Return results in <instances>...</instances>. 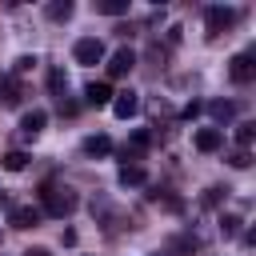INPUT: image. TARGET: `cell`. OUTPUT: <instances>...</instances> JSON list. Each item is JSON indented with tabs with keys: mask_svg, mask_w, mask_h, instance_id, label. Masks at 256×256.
I'll return each instance as SVG.
<instances>
[{
	"mask_svg": "<svg viewBox=\"0 0 256 256\" xmlns=\"http://www.w3.org/2000/svg\"><path fill=\"white\" fill-rule=\"evenodd\" d=\"M40 200H44V212L48 216H68L76 208V192L68 184H52V180L40 188Z\"/></svg>",
	"mask_w": 256,
	"mask_h": 256,
	"instance_id": "1",
	"label": "cell"
},
{
	"mask_svg": "<svg viewBox=\"0 0 256 256\" xmlns=\"http://www.w3.org/2000/svg\"><path fill=\"white\" fill-rule=\"evenodd\" d=\"M204 24H208V36H220V32H228L232 24H236V8H208L204 12Z\"/></svg>",
	"mask_w": 256,
	"mask_h": 256,
	"instance_id": "2",
	"label": "cell"
},
{
	"mask_svg": "<svg viewBox=\"0 0 256 256\" xmlns=\"http://www.w3.org/2000/svg\"><path fill=\"white\" fill-rule=\"evenodd\" d=\"M72 56H76V64H100L104 60V44L96 36H84V40H76Z\"/></svg>",
	"mask_w": 256,
	"mask_h": 256,
	"instance_id": "3",
	"label": "cell"
},
{
	"mask_svg": "<svg viewBox=\"0 0 256 256\" xmlns=\"http://www.w3.org/2000/svg\"><path fill=\"white\" fill-rule=\"evenodd\" d=\"M112 112L120 116V120H128V116H136L140 112V96L128 88V92H112Z\"/></svg>",
	"mask_w": 256,
	"mask_h": 256,
	"instance_id": "4",
	"label": "cell"
},
{
	"mask_svg": "<svg viewBox=\"0 0 256 256\" xmlns=\"http://www.w3.org/2000/svg\"><path fill=\"white\" fill-rule=\"evenodd\" d=\"M228 76H232L236 84H248V80L256 76V64H252V56H248V52L232 56V64H228Z\"/></svg>",
	"mask_w": 256,
	"mask_h": 256,
	"instance_id": "5",
	"label": "cell"
},
{
	"mask_svg": "<svg viewBox=\"0 0 256 256\" xmlns=\"http://www.w3.org/2000/svg\"><path fill=\"white\" fill-rule=\"evenodd\" d=\"M8 224H12V228H36V224H40V208H32V204H16V208L8 212Z\"/></svg>",
	"mask_w": 256,
	"mask_h": 256,
	"instance_id": "6",
	"label": "cell"
},
{
	"mask_svg": "<svg viewBox=\"0 0 256 256\" xmlns=\"http://www.w3.org/2000/svg\"><path fill=\"white\" fill-rule=\"evenodd\" d=\"M132 64H136V52H132V48H116L112 60H108V76H128Z\"/></svg>",
	"mask_w": 256,
	"mask_h": 256,
	"instance_id": "7",
	"label": "cell"
},
{
	"mask_svg": "<svg viewBox=\"0 0 256 256\" xmlns=\"http://www.w3.org/2000/svg\"><path fill=\"white\" fill-rule=\"evenodd\" d=\"M84 100H88L92 108H104V104H112V88H108L104 80H92V84L84 88Z\"/></svg>",
	"mask_w": 256,
	"mask_h": 256,
	"instance_id": "8",
	"label": "cell"
},
{
	"mask_svg": "<svg viewBox=\"0 0 256 256\" xmlns=\"http://www.w3.org/2000/svg\"><path fill=\"white\" fill-rule=\"evenodd\" d=\"M192 144H196V148H200V152H216V148H220V144H224V132H220V128H200V132H196V140H192Z\"/></svg>",
	"mask_w": 256,
	"mask_h": 256,
	"instance_id": "9",
	"label": "cell"
},
{
	"mask_svg": "<svg viewBox=\"0 0 256 256\" xmlns=\"http://www.w3.org/2000/svg\"><path fill=\"white\" fill-rule=\"evenodd\" d=\"M44 124H48V116H44L40 108H32V112H24V116H20V132H24V136H40V128H44Z\"/></svg>",
	"mask_w": 256,
	"mask_h": 256,
	"instance_id": "10",
	"label": "cell"
},
{
	"mask_svg": "<svg viewBox=\"0 0 256 256\" xmlns=\"http://www.w3.org/2000/svg\"><path fill=\"white\" fill-rule=\"evenodd\" d=\"M108 152H112V140L104 132H96V136L84 140V156H108Z\"/></svg>",
	"mask_w": 256,
	"mask_h": 256,
	"instance_id": "11",
	"label": "cell"
},
{
	"mask_svg": "<svg viewBox=\"0 0 256 256\" xmlns=\"http://www.w3.org/2000/svg\"><path fill=\"white\" fill-rule=\"evenodd\" d=\"M144 180H148V176H144L140 164H124V168H120V184H124V188H128V184L136 188V184H144Z\"/></svg>",
	"mask_w": 256,
	"mask_h": 256,
	"instance_id": "12",
	"label": "cell"
},
{
	"mask_svg": "<svg viewBox=\"0 0 256 256\" xmlns=\"http://www.w3.org/2000/svg\"><path fill=\"white\" fill-rule=\"evenodd\" d=\"M208 112H212V120H232V116H236V104H232V100H212Z\"/></svg>",
	"mask_w": 256,
	"mask_h": 256,
	"instance_id": "13",
	"label": "cell"
},
{
	"mask_svg": "<svg viewBox=\"0 0 256 256\" xmlns=\"http://www.w3.org/2000/svg\"><path fill=\"white\" fill-rule=\"evenodd\" d=\"M96 12H104V16H124V12H128V0H96Z\"/></svg>",
	"mask_w": 256,
	"mask_h": 256,
	"instance_id": "14",
	"label": "cell"
},
{
	"mask_svg": "<svg viewBox=\"0 0 256 256\" xmlns=\"http://www.w3.org/2000/svg\"><path fill=\"white\" fill-rule=\"evenodd\" d=\"M44 12H48V20H68V16H72V4H68V0H52Z\"/></svg>",
	"mask_w": 256,
	"mask_h": 256,
	"instance_id": "15",
	"label": "cell"
},
{
	"mask_svg": "<svg viewBox=\"0 0 256 256\" xmlns=\"http://www.w3.org/2000/svg\"><path fill=\"white\" fill-rule=\"evenodd\" d=\"M0 164H4V168H8V172H20V168H24V164H28V156H24V152H16V148H12V152H4V156H0Z\"/></svg>",
	"mask_w": 256,
	"mask_h": 256,
	"instance_id": "16",
	"label": "cell"
},
{
	"mask_svg": "<svg viewBox=\"0 0 256 256\" xmlns=\"http://www.w3.org/2000/svg\"><path fill=\"white\" fill-rule=\"evenodd\" d=\"M16 100H20V88H16L12 80H0V104H4V108H12Z\"/></svg>",
	"mask_w": 256,
	"mask_h": 256,
	"instance_id": "17",
	"label": "cell"
},
{
	"mask_svg": "<svg viewBox=\"0 0 256 256\" xmlns=\"http://www.w3.org/2000/svg\"><path fill=\"white\" fill-rule=\"evenodd\" d=\"M236 140H240V148L248 152V144L256 140V124H248V120H244V124H236Z\"/></svg>",
	"mask_w": 256,
	"mask_h": 256,
	"instance_id": "18",
	"label": "cell"
},
{
	"mask_svg": "<svg viewBox=\"0 0 256 256\" xmlns=\"http://www.w3.org/2000/svg\"><path fill=\"white\" fill-rule=\"evenodd\" d=\"M220 232H224V236H236V232H240V216H232V212L220 216Z\"/></svg>",
	"mask_w": 256,
	"mask_h": 256,
	"instance_id": "19",
	"label": "cell"
},
{
	"mask_svg": "<svg viewBox=\"0 0 256 256\" xmlns=\"http://www.w3.org/2000/svg\"><path fill=\"white\" fill-rule=\"evenodd\" d=\"M228 164H232V168H248V164H252V156H248L244 148H236V152L228 156Z\"/></svg>",
	"mask_w": 256,
	"mask_h": 256,
	"instance_id": "20",
	"label": "cell"
},
{
	"mask_svg": "<svg viewBox=\"0 0 256 256\" xmlns=\"http://www.w3.org/2000/svg\"><path fill=\"white\" fill-rule=\"evenodd\" d=\"M32 64H36V56H16V76H24V72H32Z\"/></svg>",
	"mask_w": 256,
	"mask_h": 256,
	"instance_id": "21",
	"label": "cell"
},
{
	"mask_svg": "<svg viewBox=\"0 0 256 256\" xmlns=\"http://www.w3.org/2000/svg\"><path fill=\"white\" fill-rule=\"evenodd\" d=\"M48 84H52V88L60 92V88H64V72H60V68H52V76H48Z\"/></svg>",
	"mask_w": 256,
	"mask_h": 256,
	"instance_id": "22",
	"label": "cell"
},
{
	"mask_svg": "<svg viewBox=\"0 0 256 256\" xmlns=\"http://www.w3.org/2000/svg\"><path fill=\"white\" fill-rule=\"evenodd\" d=\"M24 256H52V252H48V248H28Z\"/></svg>",
	"mask_w": 256,
	"mask_h": 256,
	"instance_id": "23",
	"label": "cell"
}]
</instances>
